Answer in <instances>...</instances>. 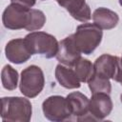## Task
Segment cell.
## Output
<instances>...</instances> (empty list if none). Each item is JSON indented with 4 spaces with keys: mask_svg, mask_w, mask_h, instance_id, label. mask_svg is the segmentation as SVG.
I'll list each match as a JSON object with an SVG mask.
<instances>
[{
    "mask_svg": "<svg viewBox=\"0 0 122 122\" xmlns=\"http://www.w3.org/2000/svg\"><path fill=\"white\" fill-rule=\"evenodd\" d=\"M2 19L3 24L7 29H26L30 31L41 29L46 22V17L43 11L17 3H11L6 8Z\"/></svg>",
    "mask_w": 122,
    "mask_h": 122,
    "instance_id": "6da1fadb",
    "label": "cell"
},
{
    "mask_svg": "<svg viewBox=\"0 0 122 122\" xmlns=\"http://www.w3.org/2000/svg\"><path fill=\"white\" fill-rule=\"evenodd\" d=\"M24 39L31 55L39 54L45 58H51L57 54L59 43L51 34L44 31H33L26 35Z\"/></svg>",
    "mask_w": 122,
    "mask_h": 122,
    "instance_id": "7a4b0ae2",
    "label": "cell"
},
{
    "mask_svg": "<svg viewBox=\"0 0 122 122\" xmlns=\"http://www.w3.org/2000/svg\"><path fill=\"white\" fill-rule=\"evenodd\" d=\"M101 30L94 23H84L77 27L72 37L81 53L91 54L97 48L103 35Z\"/></svg>",
    "mask_w": 122,
    "mask_h": 122,
    "instance_id": "3957f363",
    "label": "cell"
},
{
    "mask_svg": "<svg viewBox=\"0 0 122 122\" xmlns=\"http://www.w3.org/2000/svg\"><path fill=\"white\" fill-rule=\"evenodd\" d=\"M1 116L4 121H29L31 104L23 97H3Z\"/></svg>",
    "mask_w": 122,
    "mask_h": 122,
    "instance_id": "277c9868",
    "label": "cell"
},
{
    "mask_svg": "<svg viewBox=\"0 0 122 122\" xmlns=\"http://www.w3.org/2000/svg\"><path fill=\"white\" fill-rule=\"evenodd\" d=\"M45 79L42 70L31 65L26 68L21 72L20 92L27 97L32 98L38 95L44 88Z\"/></svg>",
    "mask_w": 122,
    "mask_h": 122,
    "instance_id": "5b68a950",
    "label": "cell"
},
{
    "mask_svg": "<svg viewBox=\"0 0 122 122\" xmlns=\"http://www.w3.org/2000/svg\"><path fill=\"white\" fill-rule=\"evenodd\" d=\"M45 117L51 121H63L72 114L68 98L54 95L47 98L42 105Z\"/></svg>",
    "mask_w": 122,
    "mask_h": 122,
    "instance_id": "8992f818",
    "label": "cell"
},
{
    "mask_svg": "<svg viewBox=\"0 0 122 122\" xmlns=\"http://www.w3.org/2000/svg\"><path fill=\"white\" fill-rule=\"evenodd\" d=\"M81 57V51L77 48L72 34L59 42V48L56 54L57 60L68 67H73L75 62Z\"/></svg>",
    "mask_w": 122,
    "mask_h": 122,
    "instance_id": "52a82bcc",
    "label": "cell"
},
{
    "mask_svg": "<svg viewBox=\"0 0 122 122\" xmlns=\"http://www.w3.org/2000/svg\"><path fill=\"white\" fill-rule=\"evenodd\" d=\"M90 114L93 120H101L108 116L112 110V102L109 93L94 92L90 100Z\"/></svg>",
    "mask_w": 122,
    "mask_h": 122,
    "instance_id": "ba28073f",
    "label": "cell"
},
{
    "mask_svg": "<svg viewBox=\"0 0 122 122\" xmlns=\"http://www.w3.org/2000/svg\"><path fill=\"white\" fill-rule=\"evenodd\" d=\"M5 51L8 60L15 64L24 63L28 61L31 56V53L27 47L25 39L22 38L10 40L7 44Z\"/></svg>",
    "mask_w": 122,
    "mask_h": 122,
    "instance_id": "9c48e42d",
    "label": "cell"
},
{
    "mask_svg": "<svg viewBox=\"0 0 122 122\" xmlns=\"http://www.w3.org/2000/svg\"><path fill=\"white\" fill-rule=\"evenodd\" d=\"M78 21L86 22L91 19V10L85 0H55Z\"/></svg>",
    "mask_w": 122,
    "mask_h": 122,
    "instance_id": "30bf717a",
    "label": "cell"
},
{
    "mask_svg": "<svg viewBox=\"0 0 122 122\" xmlns=\"http://www.w3.org/2000/svg\"><path fill=\"white\" fill-rule=\"evenodd\" d=\"M119 57L111 54H103L93 64V72L106 78H113Z\"/></svg>",
    "mask_w": 122,
    "mask_h": 122,
    "instance_id": "8fae6325",
    "label": "cell"
},
{
    "mask_svg": "<svg viewBox=\"0 0 122 122\" xmlns=\"http://www.w3.org/2000/svg\"><path fill=\"white\" fill-rule=\"evenodd\" d=\"M71 107L72 114L77 116V120L81 121L83 118L90 114V100L86 95L79 92H74L67 96Z\"/></svg>",
    "mask_w": 122,
    "mask_h": 122,
    "instance_id": "7c38bea8",
    "label": "cell"
},
{
    "mask_svg": "<svg viewBox=\"0 0 122 122\" xmlns=\"http://www.w3.org/2000/svg\"><path fill=\"white\" fill-rule=\"evenodd\" d=\"M92 20L93 23L97 25L100 29L111 30L117 25L119 21V17L114 11L109 9L98 8L93 11Z\"/></svg>",
    "mask_w": 122,
    "mask_h": 122,
    "instance_id": "4fadbf2b",
    "label": "cell"
},
{
    "mask_svg": "<svg viewBox=\"0 0 122 122\" xmlns=\"http://www.w3.org/2000/svg\"><path fill=\"white\" fill-rule=\"evenodd\" d=\"M55 77L61 86L66 89H76L81 86L74 70L64 65H57L55 69Z\"/></svg>",
    "mask_w": 122,
    "mask_h": 122,
    "instance_id": "5bb4252c",
    "label": "cell"
},
{
    "mask_svg": "<svg viewBox=\"0 0 122 122\" xmlns=\"http://www.w3.org/2000/svg\"><path fill=\"white\" fill-rule=\"evenodd\" d=\"M74 71L81 82H88L93 73V65L88 60L80 57L73 66Z\"/></svg>",
    "mask_w": 122,
    "mask_h": 122,
    "instance_id": "9a60e30c",
    "label": "cell"
},
{
    "mask_svg": "<svg viewBox=\"0 0 122 122\" xmlns=\"http://www.w3.org/2000/svg\"><path fill=\"white\" fill-rule=\"evenodd\" d=\"M89 88L92 93L94 92H106L110 93L112 90V86L109 78L103 77L96 73H92V77L88 81Z\"/></svg>",
    "mask_w": 122,
    "mask_h": 122,
    "instance_id": "2e32d148",
    "label": "cell"
},
{
    "mask_svg": "<svg viewBox=\"0 0 122 122\" xmlns=\"http://www.w3.org/2000/svg\"><path fill=\"white\" fill-rule=\"evenodd\" d=\"M2 84L3 87L7 90L12 91L17 87L18 81V72L11 66L6 65L2 70Z\"/></svg>",
    "mask_w": 122,
    "mask_h": 122,
    "instance_id": "e0dca14e",
    "label": "cell"
},
{
    "mask_svg": "<svg viewBox=\"0 0 122 122\" xmlns=\"http://www.w3.org/2000/svg\"><path fill=\"white\" fill-rule=\"evenodd\" d=\"M112 79H113L114 81L120 83L121 86H122V60H121L120 58H119L118 62H117V66H116L115 73H114Z\"/></svg>",
    "mask_w": 122,
    "mask_h": 122,
    "instance_id": "ac0fdd59",
    "label": "cell"
},
{
    "mask_svg": "<svg viewBox=\"0 0 122 122\" xmlns=\"http://www.w3.org/2000/svg\"><path fill=\"white\" fill-rule=\"evenodd\" d=\"M12 3H17L28 8H31L35 4V0H11Z\"/></svg>",
    "mask_w": 122,
    "mask_h": 122,
    "instance_id": "d6986e66",
    "label": "cell"
},
{
    "mask_svg": "<svg viewBox=\"0 0 122 122\" xmlns=\"http://www.w3.org/2000/svg\"><path fill=\"white\" fill-rule=\"evenodd\" d=\"M119 4L122 6V0H119Z\"/></svg>",
    "mask_w": 122,
    "mask_h": 122,
    "instance_id": "ffe728a7",
    "label": "cell"
},
{
    "mask_svg": "<svg viewBox=\"0 0 122 122\" xmlns=\"http://www.w3.org/2000/svg\"><path fill=\"white\" fill-rule=\"evenodd\" d=\"M121 60H122V58H121Z\"/></svg>",
    "mask_w": 122,
    "mask_h": 122,
    "instance_id": "44dd1931",
    "label": "cell"
}]
</instances>
